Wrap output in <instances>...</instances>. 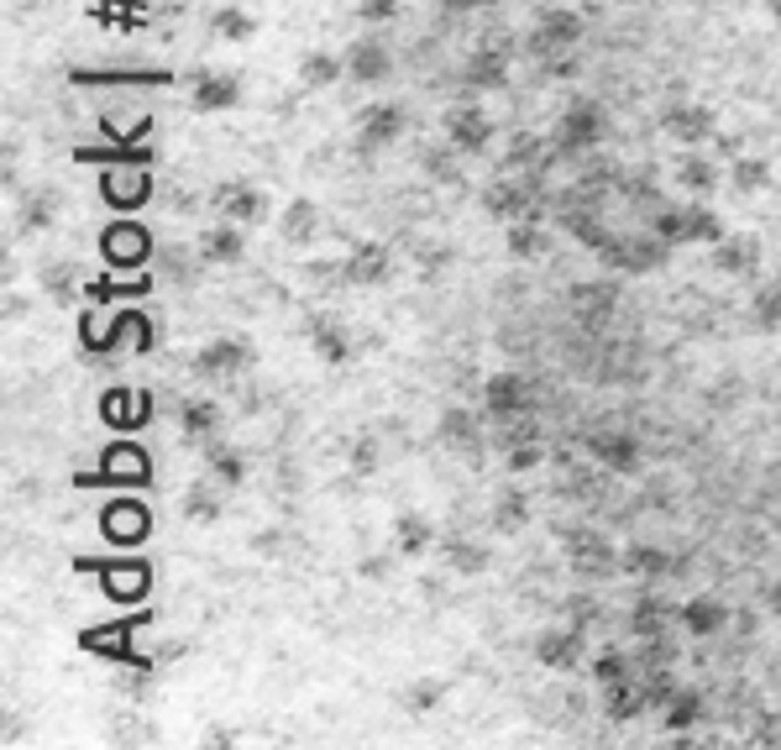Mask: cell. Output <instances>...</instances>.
<instances>
[{"instance_id":"16","label":"cell","mask_w":781,"mask_h":750,"mask_svg":"<svg viewBox=\"0 0 781 750\" xmlns=\"http://www.w3.org/2000/svg\"><path fill=\"white\" fill-rule=\"evenodd\" d=\"M347 74L362 79V85H373V79H389L393 63H389V48L383 42H357L352 53H347Z\"/></svg>"},{"instance_id":"27","label":"cell","mask_w":781,"mask_h":750,"mask_svg":"<svg viewBox=\"0 0 781 750\" xmlns=\"http://www.w3.org/2000/svg\"><path fill=\"white\" fill-rule=\"evenodd\" d=\"M441 557H446L456 572H478L488 557H482V546H473V540H441Z\"/></svg>"},{"instance_id":"45","label":"cell","mask_w":781,"mask_h":750,"mask_svg":"<svg viewBox=\"0 0 781 750\" xmlns=\"http://www.w3.org/2000/svg\"><path fill=\"white\" fill-rule=\"evenodd\" d=\"M771 11H777V22H781V0H771Z\"/></svg>"},{"instance_id":"9","label":"cell","mask_w":781,"mask_h":750,"mask_svg":"<svg viewBox=\"0 0 781 750\" xmlns=\"http://www.w3.org/2000/svg\"><path fill=\"white\" fill-rule=\"evenodd\" d=\"M399 132H404V105L378 100V105L362 111V148H389Z\"/></svg>"},{"instance_id":"14","label":"cell","mask_w":781,"mask_h":750,"mask_svg":"<svg viewBox=\"0 0 781 750\" xmlns=\"http://www.w3.org/2000/svg\"><path fill=\"white\" fill-rule=\"evenodd\" d=\"M237 74H221V68H200L194 74V111H221L237 100Z\"/></svg>"},{"instance_id":"3","label":"cell","mask_w":781,"mask_h":750,"mask_svg":"<svg viewBox=\"0 0 781 750\" xmlns=\"http://www.w3.org/2000/svg\"><path fill=\"white\" fill-rule=\"evenodd\" d=\"M603 126H608V116H603L599 100H571V111L562 116V132H556V142H562V152L593 148V142H603Z\"/></svg>"},{"instance_id":"23","label":"cell","mask_w":781,"mask_h":750,"mask_svg":"<svg viewBox=\"0 0 781 750\" xmlns=\"http://www.w3.org/2000/svg\"><path fill=\"white\" fill-rule=\"evenodd\" d=\"M697 714H703V698H697V688H677L662 703V724H666V729H688Z\"/></svg>"},{"instance_id":"26","label":"cell","mask_w":781,"mask_h":750,"mask_svg":"<svg viewBox=\"0 0 781 750\" xmlns=\"http://www.w3.org/2000/svg\"><path fill=\"white\" fill-rule=\"evenodd\" d=\"M493 520H499V530H514V525H525V520H530V493H519V488H509V493L499 499V510H493Z\"/></svg>"},{"instance_id":"28","label":"cell","mask_w":781,"mask_h":750,"mask_svg":"<svg viewBox=\"0 0 781 750\" xmlns=\"http://www.w3.org/2000/svg\"><path fill=\"white\" fill-rule=\"evenodd\" d=\"M430 540H436V530L425 525L420 514H404V520H399V546H404V557H415V551H425Z\"/></svg>"},{"instance_id":"6","label":"cell","mask_w":781,"mask_h":750,"mask_svg":"<svg viewBox=\"0 0 781 750\" xmlns=\"http://www.w3.org/2000/svg\"><path fill=\"white\" fill-rule=\"evenodd\" d=\"M194 258H200V263H237V258H241L237 221H215V226H200V237H194Z\"/></svg>"},{"instance_id":"41","label":"cell","mask_w":781,"mask_h":750,"mask_svg":"<svg viewBox=\"0 0 781 750\" xmlns=\"http://www.w3.org/2000/svg\"><path fill=\"white\" fill-rule=\"evenodd\" d=\"M393 11H399V0H362V16H367V22H393Z\"/></svg>"},{"instance_id":"1","label":"cell","mask_w":781,"mask_h":750,"mask_svg":"<svg viewBox=\"0 0 781 750\" xmlns=\"http://www.w3.org/2000/svg\"><path fill=\"white\" fill-rule=\"evenodd\" d=\"M482 404H488L493 421H509V415H530L536 393H530V384H525L519 373H493V378L482 384Z\"/></svg>"},{"instance_id":"29","label":"cell","mask_w":781,"mask_h":750,"mask_svg":"<svg viewBox=\"0 0 781 750\" xmlns=\"http://www.w3.org/2000/svg\"><path fill=\"white\" fill-rule=\"evenodd\" d=\"M729 237V232H723V221L714 211H697V205H692L688 211V241H723Z\"/></svg>"},{"instance_id":"43","label":"cell","mask_w":781,"mask_h":750,"mask_svg":"<svg viewBox=\"0 0 781 750\" xmlns=\"http://www.w3.org/2000/svg\"><path fill=\"white\" fill-rule=\"evenodd\" d=\"M482 5H493V0H441L446 16H473V11H482Z\"/></svg>"},{"instance_id":"31","label":"cell","mask_w":781,"mask_h":750,"mask_svg":"<svg viewBox=\"0 0 781 750\" xmlns=\"http://www.w3.org/2000/svg\"><path fill=\"white\" fill-rule=\"evenodd\" d=\"M341 68H347V63H336L331 53H315V59H304V85H310V90H315V85H331Z\"/></svg>"},{"instance_id":"2","label":"cell","mask_w":781,"mask_h":750,"mask_svg":"<svg viewBox=\"0 0 781 750\" xmlns=\"http://www.w3.org/2000/svg\"><path fill=\"white\" fill-rule=\"evenodd\" d=\"M577 32H582V22H577L571 11H545L541 22H536V32L525 37V48H530L536 59H562L571 42H577Z\"/></svg>"},{"instance_id":"12","label":"cell","mask_w":781,"mask_h":750,"mask_svg":"<svg viewBox=\"0 0 781 750\" xmlns=\"http://www.w3.org/2000/svg\"><path fill=\"white\" fill-rule=\"evenodd\" d=\"M755 263H760V237H751V232L745 237L729 232L723 241H714V268L719 273H755Z\"/></svg>"},{"instance_id":"19","label":"cell","mask_w":781,"mask_h":750,"mask_svg":"<svg viewBox=\"0 0 781 750\" xmlns=\"http://www.w3.org/2000/svg\"><path fill=\"white\" fill-rule=\"evenodd\" d=\"M441 441H446V447H462V451H473V457H478V447H482V425H478V415H473V410H451L446 421H441Z\"/></svg>"},{"instance_id":"11","label":"cell","mask_w":781,"mask_h":750,"mask_svg":"<svg viewBox=\"0 0 781 750\" xmlns=\"http://www.w3.org/2000/svg\"><path fill=\"white\" fill-rule=\"evenodd\" d=\"M588 447H593V457H599L603 467H614V473H634V467H640V441L625 436V430H603Z\"/></svg>"},{"instance_id":"8","label":"cell","mask_w":781,"mask_h":750,"mask_svg":"<svg viewBox=\"0 0 781 750\" xmlns=\"http://www.w3.org/2000/svg\"><path fill=\"white\" fill-rule=\"evenodd\" d=\"M462 79H467L473 90H499V85L509 79V48H504V42H493V48L482 42L478 53H473V63H467V74H462Z\"/></svg>"},{"instance_id":"5","label":"cell","mask_w":781,"mask_h":750,"mask_svg":"<svg viewBox=\"0 0 781 750\" xmlns=\"http://www.w3.org/2000/svg\"><path fill=\"white\" fill-rule=\"evenodd\" d=\"M215 211H221V221L257 226V221L268 215V195L252 189V184H226V189H215Z\"/></svg>"},{"instance_id":"20","label":"cell","mask_w":781,"mask_h":750,"mask_svg":"<svg viewBox=\"0 0 781 750\" xmlns=\"http://www.w3.org/2000/svg\"><path fill=\"white\" fill-rule=\"evenodd\" d=\"M215 430H221V404H215V399L184 404V436H189V441H215Z\"/></svg>"},{"instance_id":"4","label":"cell","mask_w":781,"mask_h":750,"mask_svg":"<svg viewBox=\"0 0 781 750\" xmlns=\"http://www.w3.org/2000/svg\"><path fill=\"white\" fill-rule=\"evenodd\" d=\"M446 137L462 152H482L488 148V137H493V121H488V111H482L478 100H462V105H451L446 111Z\"/></svg>"},{"instance_id":"38","label":"cell","mask_w":781,"mask_h":750,"mask_svg":"<svg viewBox=\"0 0 781 750\" xmlns=\"http://www.w3.org/2000/svg\"><path fill=\"white\" fill-rule=\"evenodd\" d=\"M682 184L697 189V195H703V189H714V163H682Z\"/></svg>"},{"instance_id":"13","label":"cell","mask_w":781,"mask_h":750,"mask_svg":"<svg viewBox=\"0 0 781 750\" xmlns=\"http://www.w3.org/2000/svg\"><path fill=\"white\" fill-rule=\"evenodd\" d=\"M310 341L326 362H347L352 358V330L341 326L336 315H310Z\"/></svg>"},{"instance_id":"25","label":"cell","mask_w":781,"mask_h":750,"mask_svg":"<svg viewBox=\"0 0 781 750\" xmlns=\"http://www.w3.org/2000/svg\"><path fill=\"white\" fill-rule=\"evenodd\" d=\"M184 514H189V520H215V514H221V493L200 478L189 488V499H184Z\"/></svg>"},{"instance_id":"15","label":"cell","mask_w":781,"mask_h":750,"mask_svg":"<svg viewBox=\"0 0 781 750\" xmlns=\"http://www.w3.org/2000/svg\"><path fill=\"white\" fill-rule=\"evenodd\" d=\"M347 284H383L389 278V247H378V241H362L357 252L347 258V273H341Z\"/></svg>"},{"instance_id":"7","label":"cell","mask_w":781,"mask_h":750,"mask_svg":"<svg viewBox=\"0 0 781 750\" xmlns=\"http://www.w3.org/2000/svg\"><path fill=\"white\" fill-rule=\"evenodd\" d=\"M247 362H252L247 341H211V347L194 358V373H200V378H237Z\"/></svg>"},{"instance_id":"24","label":"cell","mask_w":781,"mask_h":750,"mask_svg":"<svg viewBox=\"0 0 781 750\" xmlns=\"http://www.w3.org/2000/svg\"><path fill=\"white\" fill-rule=\"evenodd\" d=\"M755 326H760V330H777L781 326V278H771V284L755 295Z\"/></svg>"},{"instance_id":"32","label":"cell","mask_w":781,"mask_h":750,"mask_svg":"<svg viewBox=\"0 0 781 750\" xmlns=\"http://www.w3.org/2000/svg\"><path fill=\"white\" fill-rule=\"evenodd\" d=\"M53 215H59V195H32L22 221H32V226L42 232V226H53Z\"/></svg>"},{"instance_id":"35","label":"cell","mask_w":781,"mask_h":750,"mask_svg":"<svg viewBox=\"0 0 781 750\" xmlns=\"http://www.w3.org/2000/svg\"><path fill=\"white\" fill-rule=\"evenodd\" d=\"M252 27H257V22H252V16H241V11H226V16L215 22V32H221L226 42H241V37H252Z\"/></svg>"},{"instance_id":"36","label":"cell","mask_w":781,"mask_h":750,"mask_svg":"<svg viewBox=\"0 0 781 750\" xmlns=\"http://www.w3.org/2000/svg\"><path fill=\"white\" fill-rule=\"evenodd\" d=\"M766 174H771V168H766L760 158H745V163H734V184H740V189H760V184H766Z\"/></svg>"},{"instance_id":"44","label":"cell","mask_w":781,"mask_h":750,"mask_svg":"<svg viewBox=\"0 0 781 750\" xmlns=\"http://www.w3.org/2000/svg\"><path fill=\"white\" fill-rule=\"evenodd\" d=\"M771 609H781V583H777V588H771Z\"/></svg>"},{"instance_id":"21","label":"cell","mask_w":781,"mask_h":750,"mask_svg":"<svg viewBox=\"0 0 781 750\" xmlns=\"http://www.w3.org/2000/svg\"><path fill=\"white\" fill-rule=\"evenodd\" d=\"M536 657L545 661V666H577V657H582V635L577 630H556V635H545L541 646H536Z\"/></svg>"},{"instance_id":"39","label":"cell","mask_w":781,"mask_h":750,"mask_svg":"<svg viewBox=\"0 0 781 750\" xmlns=\"http://www.w3.org/2000/svg\"><path fill=\"white\" fill-rule=\"evenodd\" d=\"M352 467H357V473H378V441H373V436L352 447Z\"/></svg>"},{"instance_id":"40","label":"cell","mask_w":781,"mask_h":750,"mask_svg":"<svg viewBox=\"0 0 781 750\" xmlns=\"http://www.w3.org/2000/svg\"><path fill=\"white\" fill-rule=\"evenodd\" d=\"M425 168H430L436 179H456V163H451L446 148H430V152H425Z\"/></svg>"},{"instance_id":"37","label":"cell","mask_w":781,"mask_h":750,"mask_svg":"<svg viewBox=\"0 0 781 750\" xmlns=\"http://www.w3.org/2000/svg\"><path fill=\"white\" fill-rule=\"evenodd\" d=\"M630 567L645 572V577H656V572H666V551H651V546H640V551H630Z\"/></svg>"},{"instance_id":"42","label":"cell","mask_w":781,"mask_h":750,"mask_svg":"<svg viewBox=\"0 0 781 750\" xmlns=\"http://www.w3.org/2000/svg\"><path fill=\"white\" fill-rule=\"evenodd\" d=\"M536 462H541V451H536V447H514L509 451V473H530Z\"/></svg>"},{"instance_id":"10","label":"cell","mask_w":781,"mask_h":750,"mask_svg":"<svg viewBox=\"0 0 781 750\" xmlns=\"http://www.w3.org/2000/svg\"><path fill=\"white\" fill-rule=\"evenodd\" d=\"M662 132L671 142H703L714 132V116L703 105H666L662 111Z\"/></svg>"},{"instance_id":"33","label":"cell","mask_w":781,"mask_h":750,"mask_svg":"<svg viewBox=\"0 0 781 750\" xmlns=\"http://www.w3.org/2000/svg\"><path fill=\"white\" fill-rule=\"evenodd\" d=\"M593 672H599V683H625V677H630V661L619 657V651H603V657L593 661Z\"/></svg>"},{"instance_id":"17","label":"cell","mask_w":781,"mask_h":750,"mask_svg":"<svg viewBox=\"0 0 781 750\" xmlns=\"http://www.w3.org/2000/svg\"><path fill=\"white\" fill-rule=\"evenodd\" d=\"M148 252H152V241H148L142 226H116V232L105 237V258H116V263H126V268H137Z\"/></svg>"},{"instance_id":"34","label":"cell","mask_w":781,"mask_h":750,"mask_svg":"<svg viewBox=\"0 0 781 750\" xmlns=\"http://www.w3.org/2000/svg\"><path fill=\"white\" fill-rule=\"evenodd\" d=\"M441 698H446V683H415V692H410L404 703H410L415 714H425V709H436Z\"/></svg>"},{"instance_id":"30","label":"cell","mask_w":781,"mask_h":750,"mask_svg":"<svg viewBox=\"0 0 781 750\" xmlns=\"http://www.w3.org/2000/svg\"><path fill=\"white\" fill-rule=\"evenodd\" d=\"M509 247H514V258H536V252L545 247V237L536 232V221H530V215H519V221H514Z\"/></svg>"},{"instance_id":"18","label":"cell","mask_w":781,"mask_h":750,"mask_svg":"<svg viewBox=\"0 0 781 750\" xmlns=\"http://www.w3.org/2000/svg\"><path fill=\"white\" fill-rule=\"evenodd\" d=\"M729 609H723L719 599H692L688 609H682V625L688 630H697V635H719V630H729Z\"/></svg>"},{"instance_id":"22","label":"cell","mask_w":781,"mask_h":750,"mask_svg":"<svg viewBox=\"0 0 781 750\" xmlns=\"http://www.w3.org/2000/svg\"><path fill=\"white\" fill-rule=\"evenodd\" d=\"M278 226H284V241H310L320 232V205H315V200H294Z\"/></svg>"}]
</instances>
